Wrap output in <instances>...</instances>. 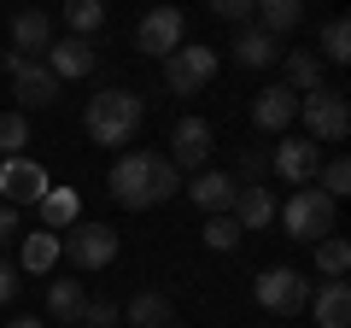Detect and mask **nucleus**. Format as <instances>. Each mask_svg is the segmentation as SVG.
<instances>
[{"label":"nucleus","mask_w":351,"mask_h":328,"mask_svg":"<svg viewBox=\"0 0 351 328\" xmlns=\"http://www.w3.org/2000/svg\"><path fill=\"white\" fill-rule=\"evenodd\" d=\"M106 188H112V200L123 205V211H147V205L176 200V188H182V170H176L164 152H123V159L112 164Z\"/></svg>","instance_id":"1"},{"label":"nucleus","mask_w":351,"mask_h":328,"mask_svg":"<svg viewBox=\"0 0 351 328\" xmlns=\"http://www.w3.org/2000/svg\"><path fill=\"white\" fill-rule=\"evenodd\" d=\"M217 76V47H205V41H182V47L164 59V89L176 94V100H193V94H205V82Z\"/></svg>","instance_id":"4"},{"label":"nucleus","mask_w":351,"mask_h":328,"mask_svg":"<svg viewBox=\"0 0 351 328\" xmlns=\"http://www.w3.org/2000/svg\"><path fill=\"white\" fill-rule=\"evenodd\" d=\"M316 182H322V194L339 205V200L351 194V159H328L322 170H316Z\"/></svg>","instance_id":"31"},{"label":"nucleus","mask_w":351,"mask_h":328,"mask_svg":"<svg viewBox=\"0 0 351 328\" xmlns=\"http://www.w3.org/2000/svg\"><path fill=\"white\" fill-rule=\"evenodd\" d=\"M281 71H287V89L293 94H311V89H322V71H328V65L316 59L311 47H293V53H281Z\"/></svg>","instance_id":"23"},{"label":"nucleus","mask_w":351,"mask_h":328,"mask_svg":"<svg viewBox=\"0 0 351 328\" xmlns=\"http://www.w3.org/2000/svg\"><path fill=\"white\" fill-rule=\"evenodd\" d=\"M293 117H299V94H293L287 82H269V89L252 100V124H258L263 135H281V129H293Z\"/></svg>","instance_id":"14"},{"label":"nucleus","mask_w":351,"mask_h":328,"mask_svg":"<svg viewBox=\"0 0 351 328\" xmlns=\"http://www.w3.org/2000/svg\"><path fill=\"white\" fill-rule=\"evenodd\" d=\"M182 41H188V18H182V6H152V12L141 18V30H135V47L152 53V59H170Z\"/></svg>","instance_id":"8"},{"label":"nucleus","mask_w":351,"mask_h":328,"mask_svg":"<svg viewBox=\"0 0 351 328\" xmlns=\"http://www.w3.org/2000/svg\"><path fill=\"white\" fill-rule=\"evenodd\" d=\"M263 176V152H246V159H240V176L234 182H258Z\"/></svg>","instance_id":"36"},{"label":"nucleus","mask_w":351,"mask_h":328,"mask_svg":"<svg viewBox=\"0 0 351 328\" xmlns=\"http://www.w3.org/2000/svg\"><path fill=\"white\" fill-rule=\"evenodd\" d=\"M53 182H47V170H41L36 159H0V194H6V205H36L41 194H47Z\"/></svg>","instance_id":"10"},{"label":"nucleus","mask_w":351,"mask_h":328,"mask_svg":"<svg viewBox=\"0 0 351 328\" xmlns=\"http://www.w3.org/2000/svg\"><path fill=\"white\" fill-rule=\"evenodd\" d=\"M41 65H47L53 76H59V82H82V76H94V47H88L82 36H64V41H53L47 53H41Z\"/></svg>","instance_id":"15"},{"label":"nucleus","mask_w":351,"mask_h":328,"mask_svg":"<svg viewBox=\"0 0 351 328\" xmlns=\"http://www.w3.org/2000/svg\"><path fill=\"white\" fill-rule=\"evenodd\" d=\"M316 270H322L328 281H346V270H351V246L339 235H322L316 240Z\"/></svg>","instance_id":"26"},{"label":"nucleus","mask_w":351,"mask_h":328,"mask_svg":"<svg viewBox=\"0 0 351 328\" xmlns=\"http://www.w3.org/2000/svg\"><path fill=\"white\" fill-rule=\"evenodd\" d=\"M252 6H258V0H211V12H217V18H228V24H246Z\"/></svg>","instance_id":"33"},{"label":"nucleus","mask_w":351,"mask_h":328,"mask_svg":"<svg viewBox=\"0 0 351 328\" xmlns=\"http://www.w3.org/2000/svg\"><path fill=\"white\" fill-rule=\"evenodd\" d=\"M276 223H287L293 240H304V246H316L322 235H334V200H328L322 188H293V200L276 211Z\"/></svg>","instance_id":"3"},{"label":"nucleus","mask_w":351,"mask_h":328,"mask_svg":"<svg viewBox=\"0 0 351 328\" xmlns=\"http://www.w3.org/2000/svg\"><path fill=\"white\" fill-rule=\"evenodd\" d=\"M304 311H316V328H351V288L346 281H322Z\"/></svg>","instance_id":"18"},{"label":"nucleus","mask_w":351,"mask_h":328,"mask_svg":"<svg viewBox=\"0 0 351 328\" xmlns=\"http://www.w3.org/2000/svg\"><path fill=\"white\" fill-rule=\"evenodd\" d=\"M269 164H276V176L287 182V188H311L316 170H322V147H316L311 135H304V141H281Z\"/></svg>","instance_id":"11"},{"label":"nucleus","mask_w":351,"mask_h":328,"mask_svg":"<svg viewBox=\"0 0 351 328\" xmlns=\"http://www.w3.org/2000/svg\"><path fill=\"white\" fill-rule=\"evenodd\" d=\"M252 299H258L263 311H276V316H299L304 305H311V281H304L293 264H269L258 281H252Z\"/></svg>","instance_id":"6"},{"label":"nucleus","mask_w":351,"mask_h":328,"mask_svg":"<svg viewBox=\"0 0 351 328\" xmlns=\"http://www.w3.org/2000/svg\"><path fill=\"white\" fill-rule=\"evenodd\" d=\"M82 305H88L82 276H71V281H53V288H47V316H59V323H82Z\"/></svg>","instance_id":"25"},{"label":"nucleus","mask_w":351,"mask_h":328,"mask_svg":"<svg viewBox=\"0 0 351 328\" xmlns=\"http://www.w3.org/2000/svg\"><path fill=\"white\" fill-rule=\"evenodd\" d=\"M141 117H147V106H141L135 89H106V94L88 100L82 129H88V141H100V147H129L135 129H141Z\"/></svg>","instance_id":"2"},{"label":"nucleus","mask_w":351,"mask_h":328,"mask_svg":"<svg viewBox=\"0 0 351 328\" xmlns=\"http://www.w3.org/2000/svg\"><path fill=\"white\" fill-rule=\"evenodd\" d=\"M12 47L24 53V59H41V53L53 47V18L41 12V6H24V12L12 18Z\"/></svg>","instance_id":"16"},{"label":"nucleus","mask_w":351,"mask_h":328,"mask_svg":"<svg viewBox=\"0 0 351 328\" xmlns=\"http://www.w3.org/2000/svg\"><path fill=\"white\" fill-rule=\"evenodd\" d=\"M252 12H258V30H269V36L281 41L287 30H299V24H304V0H258Z\"/></svg>","instance_id":"24"},{"label":"nucleus","mask_w":351,"mask_h":328,"mask_svg":"<svg viewBox=\"0 0 351 328\" xmlns=\"http://www.w3.org/2000/svg\"><path fill=\"white\" fill-rule=\"evenodd\" d=\"M276 194H269V182H240L234 188V205H228V217H234L246 235H258V229H269L276 223Z\"/></svg>","instance_id":"12"},{"label":"nucleus","mask_w":351,"mask_h":328,"mask_svg":"<svg viewBox=\"0 0 351 328\" xmlns=\"http://www.w3.org/2000/svg\"><path fill=\"white\" fill-rule=\"evenodd\" d=\"M64 24H71V36H94V30L106 24V0H64Z\"/></svg>","instance_id":"27"},{"label":"nucleus","mask_w":351,"mask_h":328,"mask_svg":"<svg viewBox=\"0 0 351 328\" xmlns=\"http://www.w3.org/2000/svg\"><path fill=\"white\" fill-rule=\"evenodd\" d=\"M36 211H41V229L64 235V229L76 223V211H82V200H76V188H47V194L36 200Z\"/></svg>","instance_id":"22"},{"label":"nucleus","mask_w":351,"mask_h":328,"mask_svg":"<svg viewBox=\"0 0 351 328\" xmlns=\"http://www.w3.org/2000/svg\"><path fill=\"white\" fill-rule=\"evenodd\" d=\"M240 235H246V229H240V223H234L228 211L205 217V229H199V240L211 246V253H234V246H240Z\"/></svg>","instance_id":"28"},{"label":"nucleus","mask_w":351,"mask_h":328,"mask_svg":"<svg viewBox=\"0 0 351 328\" xmlns=\"http://www.w3.org/2000/svg\"><path fill=\"white\" fill-rule=\"evenodd\" d=\"M18 240V205H0V246Z\"/></svg>","instance_id":"35"},{"label":"nucleus","mask_w":351,"mask_h":328,"mask_svg":"<svg viewBox=\"0 0 351 328\" xmlns=\"http://www.w3.org/2000/svg\"><path fill=\"white\" fill-rule=\"evenodd\" d=\"M234 59L246 65V71H263V65H276V59H281V47H276V36H269V30L246 24V30L234 36Z\"/></svg>","instance_id":"21"},{"label":"nucleus","mask_w":351,"mask_h":328,"mask_svg":"<svg viewBox=\"0 0 351 328\" xmlns=\"http://www.w3.org/2000/svg\"><path fill=\"white\" fill-rule=\"evenodd\" d=\"M6 328H41V323H36V316H12V323H6Z\"/></svg>","instance_id":"37"},{"label":"nucleus","mask_w":351,"mask_h":328,"mask_svg":"<svg viewBox=\"0 0 351 328\" xmlns=\"http://www.w3.org/2000/svg\"><path fill=\"white\" fill-rule=\"evenodd\" d=\"M6 299H18V264L0 258V305H6Z\"/></svg>","instance_id":"34"},{"label":"nucleus","mask_w":351,"mask_h":328,"mask_svg":"<svg viewBox=\"0 0 351 328\" xmlns=\"http://www.w3.org/2000/svg\"><path fill=\"white\" fill-rule=\"evenodd\" d=\"M299 117H304V129H311L316 147L351 135V106H346V94L328 89V82H322V89H311V94H299Z\"/></svg>","instance_id":"5"},{"label":"nucleus","mask_w":351,"mask_h":328,"mask_svg":"<svg viewBox=\"0 0 351 328\" xmlns=\"http://www.w3.org/2000/svg\"><path fill=\"white\" fill-rule=\"evenodd\" d=\"M234 188H240V182L228 176V170H199V176H193V188H188V200L199 205L205 217H217V211H228V205H234Z\"/></svg>","instance_id":"17"},{"label":"nucleus","mask_w":351,"mask_h":328,"mask_svg":"<svg viewBox=\"0 0 351 328\" xmlns=\"http://www.w3.org/2000/svg\"><path fill=\"white\" fill-rule=\"evenodd\" d=\"M29 147V117L24 112H0V159H18Z\"/></svg>","instance_id":"30"},{"label":"nucleus","mask_w":351,"mask_h":328,"mask_svg":"<svg viewBox=\"0 0 351 328\" xmlns=\"http://www.w3.org/2000/svg\"><path fill=\"white\" fill-rule=\"evenodd\" d=\"M12 100H18V112H29V106L41 112V106L59 100V76H53L41 59H24V65L12 71Z\"/></svg>","instance_id":"13"},{"label":"nucleus","mask_w":351,"mask_h":328,"mask_svg":"<svg viewBox=\"0 0 351 328\" xmlns=\"http://www.w3.org/2000/svg\"><path fill=\"white\" fill-rule=\"evenodd\" d=\"M71 328H82V323H71Z\"/></svg>","instance_id":"38"},{"label":"nucleus","mask_w":351,"mask_h":328,"mask_svg":"<svg viewBox=\"0 0 351 328\" xmlns=\"http://www.w3.org/2000/svg\"><path fill=\"white\" fill-rule=\"evenodd\" d=\"M164 159H170L176 170H193V176L211 170V124H205V117H182V124L170 129V152H164Z\"/></svg>","instance_id":"9"},{"label":"nucleus","mask_w":351,"mask_h":328,"mask_svg":"<svg viewBox=\"0 0 351 328\" xmlns=\"http://www.w3.org/2000/svg\"><path fill=\"white\" fill-rule=\"evenodd\" d=\"M59 253L71 258L76 270H106L117 258V229L112 223H71L59 235Z\"/></svg>","instance_id":"7"},{"label":"nucleus","mask_w":351,"mask_h":328,"mask_svg":"<svg viewBox=\"0 0 351 328\" xmlns=\"http://www.w3.org/2000/svg\"><path fill=\"white\" fill-rule=\"evenodd\" d=\"M59 258H64V253H59V235H53V229H29V235H18V270L47 276Z\"/></svg>","instance_id":"19"},{"label":"nucleus","mask_w":351,"mask_h":328,"mask_svg":"<svg viewBox=\"0 0 351 328\" xmlns=\"http://www.w3.org/2000/svg\"><path fill=\"white\" fill-rule=\"evenodd\" d=\"M123 323V305L117 299H88L82 305V328H117Z\"/></svg>","instance_id":"32"},{"label":"nucleus","mask_w":351,"mask_h":328,"mask_svg":"<svg viewBox=\"0 0 351 328\" xmlns=\"http://www.w3.org/2000/svg\"><path fill=\"white\" fill-rule=\"evenodd\" d=\"M129 328H176V305L164 299L158 288H147V293H135V299H129Z\"/></svg>","instance_id":"20"},{"label":"nucleus","mask_w":351,"mask_h":328,"mask_svg":"<svg viewBox=\"0 0 351 328\" xmlns=\"http://www.w3.org/2000/svg\"><path fill=\"white\" fill-rule=\"evenodd\" d=\"M322 65H346L351 59V24L346 18H328L322 24V53H316Z\"/></svg>","instance_id":"29"}]
</instances>
